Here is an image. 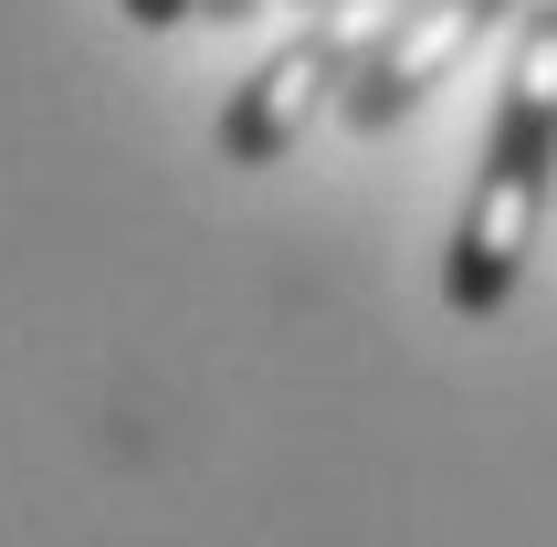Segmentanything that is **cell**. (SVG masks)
Masks as SVG:
<instances>
[{
	"mask_svg": "<svg viewBox=\"0 0 557 547\" xmlns=\"http://www.w3.org/2000/svg\"><path fill=\"white\" fill-rule=\"evenodd\" d=\"M547 190H557V0H536L527 32H516V53H505L495 126H484L463 221H453V253H442V295H453V316L484 327V316L516 305L527 253H536V221H547Z\"/></svg>",
	"mask_w": 557,
	"mask_h": 547,
	"instance_id": "1",
	"label": "cell"
},
{
	"mask_svg": "<svg viewBox=\"0 0 557 547\" xmlns=\"http://www.w3.org/2000/svg\"><path fill=\"white\" fill-rule=\"evenodd\" d=\"M505 11H536V0H410L400 22L358 53V74H347V95H337V117L358 126V137L400 126L410 106H421V95H432L442 74H453V63H463L473 42L505 22Z\"/></svg>",
	"mask_w": 557,
	"mask_h": 547,
	"instance_id": "2",
	"label": "cell"
},
{
	"mask_svg": "<svg viewBox=\"0 0 557 547\" xmlns=\"http://www.w3.org/2000/svg\"><path fill=\"white\" fill-rule=\"evenodd\" d=\"M358 53H369V42H358V32H337V22L306 32V42H284V53L263 63L232 106H221V158H232V169H274V158L306 137L315 106H326V95H347Z\"/></svg>",
	"mask_w": 557,
	"mask_h": 547,
	"instance_id": "3",
	"label": "cell"
},
{
	"mask_svg": "<svg viewBox=\"0 0 557 547\" xmlns=\"http://www.w3.org/2000/svg\"><path fill=\"white\" fill-rule=\"evenodd\" d=\"M189 11H200V0H126V22H137V32H169V22H189Z\"/></svg>",
	"mask_w": 557,
	"mask_h": 547,
	"instance_id": "4",
	"label": "cell"
},
{
	"mask_svg": "<svg viewBox=\"0 0 557 547\" xmlns=\"http://www.w3.org/2000/svg\"><path fill=\"white\" fill-rule=\"evenodd\" d=\"M200 11H211V22H243V11H263V0H200Z\"/></svg>",
	"mask_w": 557,
	"mask_h": 547,
	"instance_id": "5",
	"label": "cell"
},
{
	"mask_svg": "<svg viewBox=\"0 0 557 547\" xmlns=\"http://www.w3.org/2000/svg\"><path fill=\"white\" fill-rule=\"evenodd\" d=\"M315 11H326V0H315Z\"/></svg>",
	"mask_w": 557,
	"mask_h": 547,
	"instance_id": "6",
	"label": "cell"
}]
</instances>
